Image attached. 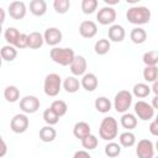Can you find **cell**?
Listing matches in <instances>:
<instances>
[{"mask_svg": "<svg viewBox=\"0 0 158 158\" xmlns=\"http://www.w3.org/2000/svg\"><path fill=\"white\" fill-rule=\"evenodd\" d=\"M15 47L17 49H23L28 47V35L26 33H21L20 37L17 38V42L15 43Z\"/></svg>", "mask_w": 158, "mask_h": 158, "instance_id": "f35d334b", "label": "cell"}, {"mask_svg": "<svg viewBox=\"0 0 158 158\" xmlns=\"http://www.w3.org/2000/svg\"><path fill=\"white\" fill-rule=\"evenodd\" d=\"M73 135L78 138V139H84L85 137H88L89 135H91V128L90 125L85 121H79L74 125L73 127Z\"/></svg>", "mask_w": 158, "mask_h": 158, "instance_id": "9a60e30c", "label": "cell"}, {"mask_svg": "<svg viewBox=\"0 0 158 158\" xmlns=\"http://www.w3.org/2000/svg\"><path fill=\"white\" fill-rule=\"evenodd\" d=\"M120 123H121V126L123 128H126L127 131H131V130H133L137 126V117H136V115L130 114V112L122 114Z\"/></svg>", "mask_w": 158, "mask_h": 158, "instance_id": "ffe728a7", "label": "cell"}, {"mask_svg": "<svg viewBox=\"0 0 158 158\" xmlns=\"http://www.w3.org/2000/svg\"><path fill=\"white\" fill-rule=\"evenodd\" d=\"M0 14H1V19H0V21H1V23H4V21H5V11H4L2 7H0Z\"/></svg>", "mask_w": 158, "mask_h": 158, "instance_id": "bcb514c9", "label": "cell"}, {"mask_svg": "<svg viewBox=\"0 0 158 158\" xmlns=\"http://www.w3.org/2000/svg\"><path fill=\"white\" fill-rule=\"evenodd\" d=\"M43 38H44V42L48 46H53L54 47L62 41L63 35H62L60 30H58L57 27H48L43 33Z\"/></svg>", "mask_w": 158, "mask_h": 158, "instance_id": "7c38bea8", "label": "cell"}, {"mask_svg": "<svg viewBox=\"0 0 158 158\" xmlns=\"http://www.w3.org/2000/svg\"><path fill=\"white\" fill-rule=\"evenodd\" d=\"M44 43V38H43V35L35 31V32H31L28 35V48L31 49H37V48H41Z\"/></svg>", "mask_w": 158, "mask_h": 158, "instance_id": "7402d4cb", "label": "cell"}, {"mask_svg": "<svg viewBox=\"0 0 158 158\" xmlns=\"http://www.w3.org/2000/svg\"><path fill=\"white\" fill-rule=\"evenodd\" d=\"M126 19L130 23L141 26L148 23L151 20V10L146 6H132L126 12Z\"/></svg>", "mask_w": 158, "mask_h": 158, "instance_id": "6da1fadb", "label": "cell"}, {"mask_svg": "<svg viewBox=\"0 0 158 158\" xmlns=\"http://www.w3.org/2000/svg\"><path fill=\"white\" fill-rule=\"evenodd\" d=\"M96 20L100 25H111L115 22L116 20V11L114 7H110V6H104L101 7L98 14H96Z\"/></svg>", "mask_w": 158, "mask_h": 158, "instance_id": "9c48e42d", "label": "cell"}, {"mask_svg": "<svg viewBox=\"0 0 158 158\" xmlns=\"http://www.w3.org/2000/svg\"><path fill=\"white\" fill-rule=\"evenodd\" d=\"M30 125L28 117L25 114H16L10 121V128L15 133H23L27 131Z\"/></svg>", "mask_w": 158, "mask_h": 158, "instance_id": "ba28073f", "label": "cell"}, {"mask_svg": "<svg viewBox=\"0 0 158 158\" xmlns=\"http://www.w3.org/2000/svg\"><path fill=\"white\" fill-rule=\"evenodd\" d=\"M135 114L139 120L148 121L154 116V109L152 107L151 104H148L143 100H139L135 104Z\"/></svg>", "mask_w": 158, "mask_h": 158, "instance_id": "8992f818", "label": "cell"}, {"mask_svg": "<svg viewBox=\"0 0 158 158\" xmlns=\"http://www.w3.org/2000/svg\"><path fill=\"white\" fill-rule=\"evenodd\" d=\"M156 121H157V122H158V115H157V116H156Z\"/></svg>", "mask_w": 158, "mask_h": 158, "instance_id": "c3c4849f", "label": "cell"}, {"mask_svg": "<svg viewBox=\"0 0 158 158\" xmlns=\"http://www.w3.org/2000/svg\"><path fill=\"white\" fill-rule=\"evenodd\" d=\"M98 143H99V141H98L96 136H94V135H89L88 137H85L84 139H81L83 147H84L85 149H88V151L95 149V148L98 147Z\"/></svg>", "mask_w": 158, "mask_h": 158, "instance_id": "74e56055", "label": "cell"}, {"mask_svg": "<svg viewBox=\"0 0 158 158\" xmlns=\"http://www.w3.org/2000/svg\"><path fill=\"white\" fill-rule=\"evenodd\" d=\"M62 79L57 73H51L46 75L44 83H43V91L48 96H57L62 88Z\"/></svg>", "mask_w": 158, "mask_h": 158, "instance_id": "277c9868", "label": "cell"}, {"mask_svg": "<svg viewBox=\"0 0 158 158\" xmlns=\"http://www.w3.org/2000/svg\"><path fill=\"white\" fill-rule=\"evenodd\" d=\"M104 2H105L107 6L111 7V5H117V4L120 2V0H104Z\"/></svg>", "mask_w": 158, "mask_h": 158, "instance_id": "7bdbcfd3", "label": "cell"}, {"mask_svg": "<svg viewBox=\"0 0 158 158\" xmlns=\"http://www.w3.org/2000/svg\"><path fill=\"white\" fill-rule=\"evenodd\" d=\"M152 91L154 93V95H158V80H156L153 84H152Z\"/></svg>", "mask_w": 158, "mask_h": 158, "instance_id": "f6af8a7d", "label": "cell"}, {"mask_svg": "<svg viewBox=\"0 0 158 158\" xmlns=\"http://www.w3.org/2000/svg\"><path fill=\"white\" fill-rule=\"evenodd\" d=\"M49 57L51 59L59 64V65H63V67H67V65H70L72 62L74 60L75 58V53L72 48H59V47H54L51 49L49 52Z\"/></svg>", "mask_w": 158, "mask_h": 158, "instance_id": "3957f363", "label": "cell"}, {"mask_svg": "<svg viewBox=\"0 0 158 158\" xmlns=\"http://www.w3.org/2000/svg\"><path fill=\"white\" fill-rule=\"evenodd\" d=\"M132 104V94L128 90H120L114 99V107L117 112L126 114Z\"/></svg>", "mask_w": 158, "mask_h": 158, "instance_id": "5b68a950", "label": "cell"}, {"mask_svg": "<svg viewBox=\"0 0 158 158\" xmlns=\"http://www.w3.org/2000/svg\"><path fill=\"white\" fill-rule=\"evenodd\" d=\"M80 84L86 91H94L99 85V80H98V77L94 73H86V74L83 75L81 80H80Z\"/></svg>", "mask_w": 158, "mask_h": 158, "instance_id": "2e32d148", "label": "cell"}, {"mask_svg": "<svg viewBox=\"0 0 158 158\" xmlns=\"http://www.w3.org/2000/svg\"><path fill=\"white\" fill-rule=\"evenodd\" d=\"M79 33L84 38H93L98 33V26L94 21L85 20L79 25Z\"/></svg>", "mask_w": 158, "mask_h": 158, "instance_id": "5bb4252c", "label": "cell"}, {"mask_svg": "<svg viewBox=\"0 0 158 158\" xmlns=\"http://www.w3.org/2000/svg\"><path fill=\"white\" fill-rule=\"evenodd\" d=\"M56 137H57V131H56V128H53L49 125L43 126L40 130V139L42 142H46V143L53 142L56 139Z\"/></svg>", "mask_w": 158, "mask_h": 158, "instance_id": "ac0fdd59", "label": "cell"}, {"mask_svg": "<svg viewBox=\"0 0 158 158\" xmlns=\"http://www.w3.org/2000/svg\"><path fill=\"white\" fill-rule=\"evenodd\" d=\"M53 7H54V10H56L57 14L63 15V14H65L69 10L70 1L69 0H54L53 1Z\"/></svg>", "mask_w": 158, "mask_h": 158, "instance_id": "8d00e7d4", "label": "cell"}, {"mask_svg": "<svg viewBox=\"0 0 158 158\" xmlns=\"http://www.w3.org/2000/svg\"><path fill=\"white\" fill-rule=\"evenodd\" d=\"M107 35H109V40L110 41H112V42H122L125 40L126 32H125V28L121 25H111L109 31H107Z\"/></svg>", "mask_w": 158, "mask_h": 158, "instance_id": "e0dca14e", "label": "cell"}, {"mask_svg": "<svg viewBox=\"0 0 158 158\" xmlns=\"http://www.w3.org/2000/svg\"><path fill=\"white\" fill-rule=\"evenodd\" d=\"M110 41L106 40V38H100L95 42L94 44V49H95V53L99 54V56H105L109 51H110Z\"/></svg>", "mask_w": 158, "mask_h": 158, "instance_id": "4316f807", "label": "cell"}, {"mask_svg": "<svg viewBox=\"0 0 158 158\" xmlns=\"http://www.w3.org/2000/svg\"><path fill=\"white\" fill-rule=\"evenodd\" d=\"M143 63L146 67H154L158 64V52L157 51H148L142 57Z\"/></svg>", "mask_w": 158, "mask_h": 158, "instance_id": "836d02e7", "label": "cell"}, {"mask_svg": "<svg viewBox=\"0 0 158 158\" xmlns=\"http://www.w3.org/2000/svg\"><path fill=\"white\" fill-rule=\"evenodd\" d=\"M4 98L9 102H16L20 99V90L15 85H9L4 90Z\"/></svg>", "mask_w": 158, "mask_h": 158, "instance_id": "484cf974", "label": "cell"}, {"mask_svg": "<svg viewBox=\"0 0 158 158\" xmlns=\"http://www.w3.org/2000/svg\"><path fill=\"white\" fill-rule=\"evenodd\" d=\"M118 133V125H117V121L112 117V116H107V117H104L101 123H100V127H99V135L102 139L105 141H109L111 142L112 139L116 138Z\"/></svg>", "mask_w": 158, "mask_h": 158, "instance_id": "7a4b0ae2", "label": "cell"}, {"mask_svg": "<svg viewBox=\"0 0 158 158\" xmlns=\"http://www.w3.org/2000/svg\"><path fill=\"white\" fill-rule=\"evenodd\" d=\"M20 109L25 114H35L40 109V99L35 95H26L20 100Z\"/></svg>", "mask_w": 158, "mask_h": 158, "instance_id": "30bf717a", "label": "cell"}, {"mask_svg": "<svg viewBox=\"0 0 158 158\" xmlns=\"http://www.w3.org/2000/svg\"><path fill=\"white\" fill-rule=\"evenodd\" d=\"M121 153V144L116 143V142H109L105 146V154L110 158H116L117 156H120Z\"/></svg>", "mask_w": 158, "mask_h": 158, "instance_id": "d6a6232c", "label": "cell"}, {"mask_svg": "<svg viewBox=\"0 0 158 158\" xmlns=\"http://www.w3.org/2000/svg\"><path fill=\"white\" fill-rule=\"evenodd\" d=\"M17 57V48L11 44H6L1 47V58L5 62H12Z\"/></svg>", "mask_w": 158, "mask_h": 158, "instance_id": "cb8c5ba5", "label": "cell"}, {"mask_svg": "<svg viewBox=\"0 0 158 158\" xmlns=\"http://www.w3.org/2000/svg\"><path fill=\"white\" fill-rule=\"evenodd\" d=\"M20 32H19V30L17 28H15V27H7L6 30H5V32H4V37H5V40H6V42L9 43V44H11V46H15V43L17 42V38L20 37Z\"/></svg>", "mask_w": 158, "mask_h": 158, "instance_id": "f546056e", "label": "cell"}, {"mask_svg": "<svg viewBox=\"0 0 158 158\" xmlns=\"http://www.w3.org/2000/svg\"><path fill=\"white\" fill-rule=\"evenodd\" d=\"M154 148L158 151V139H157V142H156V144H154Z\"/></svg>", "mask_w": 158, "mask_h": 158, "instance_id": "7dc6e473", "label": "cell"}, {"mask_svg": "<svg viewBox=\"0 0 158 158\" xmlns=\"http://www.w3.org/2000/svg\"><path fill=\"white\" fill-rule=\"evenodd\" d=\"M132 91H133V95L135 96H137L139 99H143V98H146V96L149 95V93L152 91V89L147 84H144V83H137V84H135Z\"/></svg>", "mask_w": 158, "mask_h": 158, "instance_id": "83f0119b", "label": "cell"}, {"mask_svg": "<svg viewBox=\"0 0 158 158\" xmlns=\"http://www.w3.org/2000/svg\"><path fill=\"white\" fill-rule=\"evenodd\" d=\"M149 132L153 135V136H157L158 137V122L156 120H153L151 123H149Z\"/></svg>", "mask_w": 158, "mask_h": 158, "instance_id": "ab89813d", "label": "cell"}, {"mask_svg": "<svg viewBox=\"0 0 158 158\" xmlns=\"http://www.w3.org/2000/svg\"><path fill=\"white\" fill-rule=\"evenodd\" d=\"M156 158H158V157H156Z\"/></svg>", "mask_w": 158, "mask_h": 158, "instance_id": "681fc988", "label": "cell"}, {"mask_svg": "<svg viewBox=\"0 0 158 158\" xmlns=\"http://www.w3.org/2000/svg\"><path fill=\"white\" fill-rule=\"evenodd\" d=\"M94 105H95V109L99 112H101V114L109 112L111 110V106H112L111 105V101L106 96H99V98H96Z\"/></svg>", "mask_w": 158, "mask_h": 158, "instance_id": "d4e9b609", "label": "cell"}, {"mask_svg": "<svg viewBox=\"0 0 158 158\" xmlns=\"http://www.w3.org/2000/svg\"><path fill=\"white\" fill-rule=\"evenodd\" d=\"M7 10H9L10 17H12L14 20L23 19L26 16V11H27L26 5H25L23 1H12V2H10Z\"/></svg>", "mask_w": 158, "mask_h": 158, "instance_id": "8fae6325", "label": "cell"}, {"mask_svg": "<svg viewBox=\"0 0 158 158\" xmlns=\"http://www.w3.org/2000/svg\"><path fill=\"white\" fill-rule=\"evenodd\" d=\"M118 141H120V144L122 147H132L136 143V136L131 131H126V132H122L120 135Z\"/></svg>", "mask_w": 158, "mask_h": 158, "instance_id": "f1b7e54d", "label": "cell"}, {"mask_svg": "<svg viewBox=\"0 0 158 158\" xmlns=\"http://www.w3.org/2000/svg\"><path fill=\"white\" fill-rule=\"evenodd\" d=\"M49 107H51L59 117L64 116V115L67 114V111H68V105H67L65 101H63V100H54V101L51 104Z\"/></svg>", "mask_w": 158, "mask_h": 158, "instance_id": "1f68e13d", "label": "cell"}, {"mask_svg": "<svg viewBox=\"0 0 158 158\" xmlns=\"http://www.w3.org/2000/svg\"><path fill=\"white\" fill-rule=\"evenodd\" d=\"M98 0H83L81 1V11L85 15H91L98 9Z\"/></svg>", "mask_w": 158, "mask_h": 158, "instance_id": "d590c367", "label": "cell"}, {"mask_svg": "<svg viewBox=\"0 0 158 158\" xmlns=\"http://www.w3.org/2000/svg\"><path fill=\"white\" fill-rule=\"evenodd\" d=\"M143 79L148 83H154L158 80V67H146L143 69Z\"/></svg>", "mask_w": 158, "mask_h": 158, "instance_id": "4dcf8cb0", "label": "cell"}, {"mask_svg": "<svg viewBox=\"0 0 158 158\" xmlns=\"http://www.w3.org/2000/svg\"><path fill=\"white\" fill-rule=\"evenodd\" d=\"M154 144L152 141L143 138L138 141L136 147V154L138 158H154Z\"/></svg>", "mask_w": 158, "mask_h": 158, "instance_id": "52a82bcc", "label": "cell"}, {"mask_svg": "<svg viewBox=\"0 0 158 158\" xmlns=\"http://www.w3.org/2000/svg\"><path fill=\"white\" fill-rule=\"evenodd\" d=\"M73 158H93L86 151H77L73 156Z\"/></svg>", "mask_w": 158, "mask_h": 158, "instance_id": "60d3db41", "label": "cell"}, {"mask_svg": "<svg viewBox=\"0 0 158 158\" xmlns=\"http://www.w3.org/2000/svg\"><path fill=\"white\" fill-rule=\"evenodd\" d=\"M130 38H131V41H132L133 43H136V44H142V43H144L146 40H147V32H146V30L142 28V27H135V28L131 31V33H130Z\"/></svg>", "mask_w": 158, "mask_h": 158, "instance_id": "44dd1931", "label": "cell"}, {"mask_svg": "<svg viewBox=\"0 0 158 158\" xmlns=\"http://www.w3.org/2000/svg\"><path fill=\"white\" fill-rule=\"evenodd\" d=\"M30 11L35 16H43L47 11V2L44 0H32L30 2Z\"/></svg>", "mask_w": 158, "mask_h": 158, "instance_id": "d6986e66", "label": "cell"}, {"mask_svg": "<svg viewBox=\"0 0 158 158\" xmlns=\"http://www.w3.org/2000/svg\"><path fill=\"white\" fill-rule=\"evenodd\" d=\"M43 120H44V122H46L47 125L53 126V125L58 123L59 116H58L51 107H48V109H46V110L43 111Z\"/></svg>", "mask_w": 158, "mask_h": 158, "instance_id": "e575fe53", "label": "cell"}, {"mask_svg": "<svg viewBox=\"0 0 158 158\" xmlns=\"http://www.w3.org/2000/svg\"><path fill=\"white\" fill-rule=\"evenodd\" d=\"M80 81L73 75V77H67L65 79H64V81H63V88H64V90L67 91V93H69V94H73V93H77L78 90H79V88H80Z\"/></svg>", "mask_w": 158, "mask_h": 158, "instance_id": "603a6c76", "label": "cell"}, {"mask_svg": "<svg viewBox=\"0 0 158 158\" xmlns=\"http://www.w3.org/2000/svg\"><path fill=\"white\" fill-rule=\"evenodd\" d=\"M70 67V72L74 77H79V75H84L86 74V68H88V63L86 59L83 56H75L74 60L72 62Z\"/></svg>", "mask_w": 158, "mask_h": 158, "instance_id": "4fadbf2b", "label": "cell"}, {"mask_svg": "<svg viewBox=\"0 0 158 158\" xmlns=\"http://www.w3.org/2000/svg\"><path fill=\"white\" fill-rule=\"evenodd\" d=\"M6 143H5V141H4V138H1V152H0V157H4L5 156V153H6Z\"/></svg>", "mask_w": 158, "mask_h": 158, "instance_id": "b9f144b4", "label": "cell"}, {"mask_svg": "<svg viewBox=\"0 0 158 158\" xmlns=\"http://www.w3.org/2000/svg\"><path fill=\"white\" fill-rule=\"evenodd\" d=\"M152 107L153 109H158V95H154V98L152 99Z\"/></svg>", "mask_w": 158, "mask_h": 158, "instance_id": "ee69618b", "label": "cell"}]
</instances>
